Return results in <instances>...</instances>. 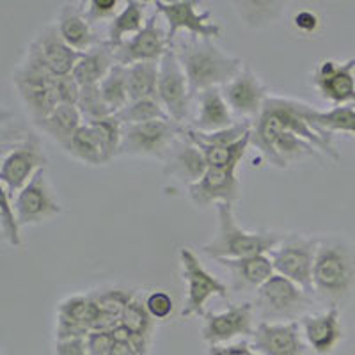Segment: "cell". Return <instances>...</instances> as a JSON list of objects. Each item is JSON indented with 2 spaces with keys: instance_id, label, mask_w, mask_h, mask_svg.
<instances>
[{
  "instance_id": "6da1fadb",
  "label": "cell",
  "mask_w": 355,
  "mask_h": 355,
  "mask_svg": "<svg viewBox=\"0 0 355 355\" xmlns=\"http://www.w3.org/2000/svg\"><path fill=\"white\" fill-rule=\"evenodd\" d=\"M307 103L299 100L283 96H268L263 105L259 116L252 121V139L250 146H254L259 153L270 160L274 142L283 132H293L299 137L306 139L315 146L316 150L331 157L332 160H339V153L332 146V137L323 135L307 121L306 117Z\"/></svg>"
},
{
  "instance_id": "7a4b0ae2",
  "label": "cell",
  "mask_w": 355,
  "mask_h": 355,
  "mask_svg": "<svg viewBox=\"0 0 355 355\" xmlns=\"http://www.w3.org/2000/svg\"><path fill=\"white\" fill-rule=\"evenodd\" d=\"M313 288L329 307L347 304L355 293V245L343 236H320Z\"/></svg>"
},
{
  "instance_id": "3957f363",
  "label": "cell",
  "mask_w": 355,
  "mask_h": 355,
  "mask_svg": "<svg viewBox=\"0 0 355 355\" xmlns=\"http://www.w3.org/2000/svg\"><path fill=\"white\" fill-rule=\"evenodd\" d=\"M173 49L185 69L194 98L206 89L226 85L243 69L242 59L224 52L214 40L189 36L174 41Z\"/></svg>"
},
{
  "instance_id": "277c9868",
  "label": "cell",
  "mask_w": 355,
  "mask_h": 355,
  "mask_svg": "<svg viewBox=\"0 0 355 355\" xmlns=\"http://www.w3.org/2000/svg\"><path fill=\"white\" fill-rule=\"evenodd\" d=\"M217 208V234L201 247V252L211 259H239L247 256L268 254L284 239L275 231H247L240 226L233 214V206L220 202Z\"/></svg>"
},
{
  "instance_id": "5b68a950",
  "label": "cell",
  "mask_w": 355,
  "mask_h": 355,
  "mask_svg": "<svg viewBox=\"0 0 355 355\" xmlns=\"http://www.w3.org/2000/svg\"><path fill=\"white\" fill-rule=\"evenodd\" d=\"M55 80V75L27 52L24 61L12 71V85L17 89L21 105L34 125L44 119L59 105Z\"/></svg>"
},
{
  "instance_id": "8992f818",
  "label": "cell",
  "mask_w": 355,
  "mask_h": 355,
  "mask_svg": "<svg viewBox=\"0 0 355 355\" xmlns=\"http://www.w3.org/2000/svg\"><path fill=\"white\" fill-rule=\"evenodd\" d=\"M49 158L37 135L24 132L12 142L4 141L0 162V185L15 196L27 185L40 169L46 167Z\"/></svg>"
},
{
  "instance_id": "52a82bcc",
  "label": "cell",
  "mask_w": 355,
  "mask_h": 355,
  "mask_svg": "<svg viewBox=\"0 0 355 355\" xmlns=\"http://www.w3.org/2000/svg\"><path fill=\"white\" fill-rule=\"evenodd\" d=\"M313 295L290 281L288 277L274 274L263 286L256 290L254 311L261 322L302 318L309 306H313Z\"/></svg>"
},
{
  "instance_id": "ba28073f",
  "label": "cell",
  "mask_w": 355,
  "mask_h": 355,
  "mask_svg": "<svg viewBox=\"0 0 355 355\" xmlns=\"http://www.w3.org/2000/svg\"><path fill=\"white\" fill-rule=\"evenodd\" d=\"M318 247L320 236H307L300 233L284 234L279 245L268 252L275 274L288 277L315 297L313 268Z\"/></svg>"
},
{
  "instance_id": "9c48e42d",
  "label": "cell",
  "mask_w": 355,
  "mask_h": 355,
  "mask_svg": "<svg viewBox=\"0 0 355 355\" xmlns=\"http://www.w3.org/2000/svg\"><path fill=\"white\" fill-rule=\"evenodd\" d=\"M180 268H182V279L187 283V300L182 309V318H192V316L206 315V302L211 297L230 299V288L220 279L206 270L202 263L199 261L198 254L190 247L180 249Z\"/></svg>"
},
{
  "instance_id": "30bf717a",
  "label": "cell",
  "mask_w": 355,
  "mask_h": 355,
  "mask_svg": "<svg viewBox=\"0 0 355 355\" xmlns=\"http://www.w3.org/2000/svg\"><path fill=\"white\" fill-rule=\"evenodd\" d=\"M183 126L173 119L141 123V125H123L121 155L128 157H148L166 160L174 142L183 133Z\"/></svg>"
},
{
  "instance_id": "8fae6325",
  "label": "cell",
  "mask_w": 355,
  "mask_h": 355,
  "mask_svg": "<svg viewBox=\"0 0 355 355\" xmlns=\"http://www.w3.org/2000/svg\"><path fill=\"white\" fill-rule=\"evenodd\" d=\"M155 11L167 21V37L173 46L180 31H187L190 36L201 40H220L224 28L211 20L210 11H198L196 0H173V2H153Z\"/></svg>"
},
{
  "instance_id": "7c38bea8",
  "label": "cell",
  "mask_w": 355,
  "mask_h": 355,
  "mask_svg": "<svg viewBox=\"0 0 355 355\" xmlns=\"http://www.w3.org/2000/svg\"><path fill=\"white\" fill-rule=\"evenodd\" d=\"M157 98L166 109L167 116L174 123L183 125L189 117L190 103H192V91H190L189 78L185 75L182 62L178 59L176 50L171 46L162 57L160 71H158Z\"/></svg>"
},
{
  "instance_id": "4fadbf2b",
  "label": "cell",
  "mask_w": 355,
  "mask_h": 355,
  "mask_svg": "<svg viewBox=\"0 0 355 355\" xmlns=\"http://www.w3.org/2000/svg\"><path fill=\"white\" fill-rule=\"evenodd\" d=\"M12 202L21 227L43 224L62 214V205L55 198L46 167L37 171L36 176L12 198Z\"/></svg>"
},
{
  "instance_id": "5bb4252c",
  "label": "cell",
  "mask_w": 355,
  "mask_h": 355,
  "mask_svg": "<svg viewBox=\"0 0 355 355\" xmlns=\"http://www.w3.org/2000/svg\"><path fill=\"white\" fill-rule=\"evenodd\" d=\"M254 332V304H231L222 313H206L201 338L210 347L233 343L236 338H247Z\"/></svg>"
},
{
  "instance_id": "9a60e30c",
  "label": "cell",
  "mask_w": 355,
  "mask_h": 355,
  "mask_svg": "<svg viewBox=\"0 0 355 355\" xmlns=\"http://www.w3.org/2000/svg\"><path fill=\"white\" fill-rule=\"evenodd\" d=\"M157 11L148 17L144 28L130 40H126L121 46L114 49L117 64L132 66L135 62H160L162 57L166 55L167 50L171 49L167 31L162 28L158 24Z\"/></svg>"
},
{
  "instance_id": "2e32d148",
  "label": "cell",
  "mask_w": 355,
  "mask_h": 355,
  "mask_svg": "<svg viewBox=\"0 0 355 355\" xmlns=\"http://www.w3.org/2000/svg\"><path fill=\"white\" fill-rule=\"evenodd\" d=\"M242 185L236 176V167H208L198 183L189 187V199L199 210L220 202L233 206L240 199Z\"/></svg>"
},
{
  "instance_id": "e0dca14e",
  "label": "cell",
  "mask_w": 355,
  "mask_h": 355,
  "mask_svg": "<svg viewBox=\"0 0 355 355\" xmlns=\"http://www.w3.org/2000/svg\"><path fill=\"white\" fill-rule=\"evenodd\" d=\"M355 57L347 62L323 59L313 71V84L323 100L334 107L352 105L355 101Z\"/></svg>"
},
{
  "instance_id": "ac0fdd59",
  "label": "cell",
  "mask_w": 355,
  "mask_h": 355,
  "mask_svg": "<svg viewBox=\"0 0 355 355\" xmlns=\"http://www.w3.org/2000/svg\"><path fill=\"white\" fill-rule=\"evenodd\" d=\"M27 53L34 55L40 62H43L55 77L71 75L78 59L82 57L80 52L73 50L68 43L61 37L57 31L55 21L44 25L37 31L34 40L28 43Z\"/></svg>"
},
{
  "instance_id": "d6986e66",
  "label": "cell",
  "mask_w": 355,
  "mask_h": 355,
  "mask_svg": "<svg viewBox=\"0 0 355 355\" xmlns=\"http://www.w3.org/2000/svg\"><path fill=\"white\" fill-rule=\"evenodd\" d=\"M300 322H259L250 345L259 355H304L307 345Z\"/></svg>"
},
{
  "instance_id": "ffe728a7",
  "label": "cell",
  "mask_w": 355,
  "mask_h": 355,
  "mask_svg": "<svg viewBox=\"0 0 355 355\" xmlns=\"http://www.w3.org/2000/svg\"><path fill=\"white\" fill-rule=\"evenodd\" d=\"M222 94L226 98L231 110L252 121L263 110L268 91L261 78L249 66H243L242 71L226 85H222Z\"/></svg>"
},
{
  "instance_id": "44dd1931",
  "label": "cell",
  "mask_w": 355,
  "mask_h": 355,
  "mask_svg": "<svg viewBox=\"0 0 355 355\" xmlns=\"http://www.w3.org/2000/svg\"><path fill=\"white\" fill-rule=\"evenodd\" d=\"M300 327L306 345L318 355H331L345 338L339 307H329L327 311L315 315H304L300 318Z\"/></svg>"
},
{
  "instance_id": "7402d4cb",
  "label": "cell",
  "mask_w": 355,
  "mask_h": 355,
  "mask_svg": "<svg viewBox=\"0 0 355 355\" xmlns=\"http://www.w3.org/2000/svg\"><path fill=\"white\" fill-rule=\"evenodd\" d=\"M206 171H208V162H206L205 153L183 132L164 160V174L190 187L198 183L205 176Z\"/></svg>"
},
{
  "instance_id": "603a6c76",
  "label": "cell",
  "mask_w": 355,
  "mask_h": 355,
  "mask_svg": "<svg viewBox=\"0 0 355 355\" xmlns=\"http://www.w3.org/2000/svg\"><path fill=\"white\" fill-rule=\"evenodd\" d=\"M55 25L62 40L80 53L87 52L101 41L85 15L84 2H64L59 9Z\"/></svg>"
},
{
  "instance_id": "cb8c5ba5",
  "label": "cell",
  "mask_w": 355,
  "mask_h": 355,
  "mask_svg": "<svg viewBox=\"0 0 355 355\" xmlns=\"http://www.w3.org/2000/svg\"><path fill=\"white\" fill-rule=\"evenodd\" d=\"M196 98H198V116L190 125L194 130L214 133L230 128L236 123L233 119V110L222 94V87L206 89Z\"/></svg>"
},
{
  "instance_id": "d4e9b609",
  "label": "cell",
  "mask_w": 355,
  "mask_h": 355,
  "mask_svg": "<svg viewBox=\"0 0 355 355\" xmlns=\"http://www.w3.org/2000/svg\"><path fill=\"white\" fill-rule=\"evenodd\" d=\"M62 150L87 166H107L116 158L94 123H84Z\"/></svg>"
},
{
  "instance_id": "484cf974",
  "label": "cell",
  "mask_w": 355,
  "mask_h": 355,
  "mask_svg": "<svg viewBox=\"0 0 355 355\" xmlns=\"http://www.w3.org/2000/svg\"><path fill=\"white\" fill-rule=\"evenodd\" d=\"M217 263L230 270L234 290L256 291L275 274L274 263L268 254L247 256L239 259H217Z\"/></svg>"
},
{
  "instance_id": "4316f807",
  "label": "cell",
  "mask_w": 355,
  "mask_h": 355,
  "mask_svg": "<svg viewBox=\"0 0 355 355\" xmlns=\"http://www.w3.org/2000/svg\"><path fill=\"white\" fill-rule=\"evenodd\" d=\"M116 64L117 61L114 49L105 40H101L96 46L82 53L71 75L80 84V87L100 85L101 80L109 75V71Z\"/></svg>"
},
{
  "instance_id": "83f0119b",
  "label": "cell",
  "mask_w": 355,
  "mask_h": 355,
  "mask_svg": "<svg viewBox=\"0 0 355 355\" xmlns=\"http://www.w3.org/2000/svg\"><path fill=\"white\" fill-rule=\"evenodd\" d=\"M82 125H84V119L77 105H57L49 116L34 126L62 148L71 141Z\"/></svg>"
},
{
  "instance_id": "f1b7e54d",
  "label": "cell",
  "mask_w": 355,
  "mask_h": 355,
  "mask_svg": "<svg viewBox=\"0 0 355 355\" xmlns=\"http://www.w3.org/2000/svg\"><path fill=\"white\" fill-rule=\"evenodd\" d=\"M146 21V4L139 2V0H128L121 8V11L117 12L116 17L109 21V28H107V43L117 49L121 46L126 40L135 36L144 28Z\"/></svg>"
},
{
  "instance_id": "f546056e",
  "label": "cell",
  "mask_w": 355,
  "mask_h": 355,
  "mask_svg": "<svg viewBox=\"0 0 355 355\" xmlns=\"http://www.w3.org/2000/svg\"><path fill=\"white\" fill-rule=\"evenodd\" d=\"M306 117L323 135L332 137V133H347L355 137V107H332L331 110H318L307 103Z\"/></svg>"
},
{
  "instance_id": "4dcf8cb0",
  "label": "cell",
  "mask_w": 355,
  "mask_h": 355,
  "mask_svg": "<svg viewBox=\"0 0 355 355\" xmlns=\"http://www.w3.org/2000/svg\"><path fill=\"white\" fill-rule=\"evenodd\" d=\"M160 62H135L126 66L130 101L157 98Z\"/></svg>"
},
{
  "instance_id": "1f68e13d",
  "label": "cell",
  "mask_w": 355,
  "mask_h": 355,
  "mask_svg": "<svg viewBox=\"0 0 355 355\" xmlns=\"http://www.w3.org/2000/svg\"><path fill=\"white\" fill-rule=\"evenodd\" d=\"M100 91L101 96H103V101H105V105L109 107L110 114L116 116L117 112H121L130 103L126 66H114L109 71V75L101 80Z\"/></svg>"
},
{
  "instance_id": "d6a6232c",
  "label": "cell",
  "mask_w": 355,
  "mask_h": 355,
  "mask_svg": "<svg viewBox=\"0 0 355 355\" xmlns=\"http://www.w3.org/2000/svg\"><path fill=\"white\" fill-rule=\"evenodd\" d=\"M57 315L64 316V318L75 320L78 323L87 325L93 331V325L101 313L98 311L96 302L93 300L91 293H75L62 299L57 306Z\"/></svg>"
},
{
  "instance_id": "836d02e7",
  "label": "cell",
  "mask_w": 355,
  "mask_h": 355,
  "mask_svg": "<svg viewBox=\"0 0 355 355\" xmlns=\"http://www.w3.org/2000/svg\"><path fill=\"white\" fill-rule=\"evenodd\" d=\"M250 139H252V132L247 133L245 137L240 139L239 142H234V144L230 146H206L198 144V142L196 144L205 153L208 167H239V164L245 157L247 150H249Z\"/></svg>"
},
{
  "instance_id": "e575fe53",
  "label": "cell",
  "mask_w": 355,
  "mask_h": 355,
  "mask_svg": "<svg viewBox=\"0 0 355 355\" xmlns=\"http://www.w3.org/2000/svg\"><path fill=\"white\" fill-rule=\"evenodd\" d=\"M116 117L123 125H141V123L158 121V119H171L158 98L130 101L121 112L116 114Z\"/></svg>"
},
{
  "instance_id": "d590c367",
  "label": "cell",
  "mask_w": 355,
  "mask_h": 355,
  "mask_svg": "<svg viewBox=\"0 0 355 355\" xmlns=\"http://www.w3.org/2000/svg\"><path fill=\"white\" fill-rule=\"evenodd\" d=\"M121 323L132 334L137 336L139 339L151 343V336H153L155 320L150 315V311L146 309L144 299H141V295H135V299L126 306L125 313L121 316Z\"/></svg>"
},
{
  "instance_id": "8d00e7d4",
  "label": "cell",
  "mask_w": 355,
  "mask_h": 355,
  "mask_svg": "<svg viewBox=\"0 0 355 355\" xmlns=\"http://www.w3.org/2000/svg\"><path fill=\"white\" fill-rule=\"evenodd\" d=\"M139 291L135 290L116 286V288H105V290L91 291V297H93V300L96 302V307L101 315L121 320L126 306L135 299V295Z\"/></svg>"
},
{
  "instance_id": "74e56055",
  "label": "cell",
  "mask_w": 355,
  "mask_h": 355,
  "mask_svg": "<svg viewBox=\"0 0 355 355\" xmlns=\"http://www.w3.org/2000/svg\"><path fill=\"white\" fill-rule=\"evenodd\" d=\"M0 231H2V239L8 242L11 247L21 245V224L18 218L17 210H15V202L9 190L0 185Z\"/></svg>"
},
{
  "instance_id": "f35d334b",
  "label": "cell",
  "mask_w": 355,
  "mask_h": 355,
  "mask_svg": "<svg viewBox=\"0 0 355 355\" xmlns=\"http://www.w3.org/2000/svg\"><path fill=\"white\" fill-rule=\"evenodd\" d=\"M78 110L82 114L84 123H94L100 119L112 116L109 107L105 105L103 96H101L100 85H91V87H82L80 98L77 103Z\"/></svg>"
},
{
  "instance_id": "ab89813d",
  "label": "cell",
  "mask_w": 355,
  "mask_h": 355,
  "mask_svg": "<svg viewBox=\"0 0 355 355\" xmlns=\"http://www.w3.org/2000/svg\"><path fill=\"white\" fill-rule=\"evenodd\" d=\"M146 309L150 311L155 322H164L174 313V300L167 291L153 290L144 297Z\"/></svg>"
},
{
  "instance_id": "60d3db41",
  "label": "cell",
  "mask_w": 355,
  "mask_h": 355,
  "mask_svg": "<svg viewBox=\"0 0 355 355\" xmlns=\"http://www.w3.org/2000/svg\"><path fill=\"white\" fill-rule=\"evenodd\" d=\"M119 11V0H89L85 4V15L93 25L101 20H112Z\"/></svg>"
},
{
  "instance_id": "b9f144b4",
  "label": "cell",
  "mask_w": 355,
  "mask_h": 355,
  "mask_svg": "<svg viewBox=\"0 0 355 355\" xmlns=\"http://www.w3.org/2000/svg\"><path fill=\"white\" fill-rule=\"evenodd\" d=\"M91 334V329L84 323H78L75 320L64 318L57 315L55 322V341H69V339H85Z\"/></svg>"
},
{
  "instance_id": "7bdbcfd3",
  "label": "cell",
  "mask_w": 355,
  "mask_h": 355,
  "mask_svg": "<svg viewBox=\"0 0 355 355\" xmlns=\"http://www.w3.org/2000/svg\"><path fill=\"white\" fill-rule=\"evenodd\" d=\"M55 91L59 105H77L82 87L73 75H62V77H57Z\"/></svg>"
},
{
  "instance_id": "ee69618b",
  "label": "cell",
  "mask_w": 355,
  "mask_h": 355,
  "mask_svg": "<svg viewBox=\"0 0 355 355\" xmlns=\"http://www.w3.org/2000/svg\"><path fill=\"white\" fill-rule=\"evenodd\" d=\"M89 355H110L114 347L112 332L93 331L85 338Z\"/></svg>"
},
{
  "instance_id": "f6af8a7d",
  "label": "cell",
  "mask_w": 355,
  "mask_h": 355,
  "mask_svg": "<svg viewBox=\"0 0 355 355\" xmlns=\"http://www.w3.org/2000/svg\"><path fill=\"white\" fill-rule=\"evenodd\" d=\"M208 355H259L250 341H236L227 345H214L208 348Z\"/></svg>"
},
{
  "instance_id": "bcb514c9",
  "label": "cell",
  "mask_w": 355,
  "mask_h": 355,
  "mask_svg": "<svg viewBox=\"0 0 355 355\" xmlns=\"http://www.w3.org/2000/svg\"><path fill=\"white\" fill-rule=\"evenodd\" d=\"M295 28H299L300 33H315L320 27V18L315 11H299L293 18Z\"/></svg>"
},
{
  "instance_id": "7dc6e473",
  "label": "cell",
  "mask_w": 355,
  "mask_h": 355,
  "mask_svg": "<svg viewBox=\"0 0 355 355\" xmlns=\"http://www.w3.org/2000/svg\"><path fill=\"white\" fill-rule=\"evenodd\" d=\"M55 355H89L85 339L55 341Z\"/></svg>"
},
{
  "instance_id": "c3c4849f",
  "label": "cell",
  "mask_w": 355,
  "mask_h": 355,
  "mask_svg": "<svg viewBox=\"0 0 355 355\" xmlns=\"http://www.w3.org/2000/svg\"><path fill=\"white\" fill-rule=\"evenodd\" d=\"M110 355H141L132 341H117L114 339V347Z\"/></svg>"
}]
</instances>
